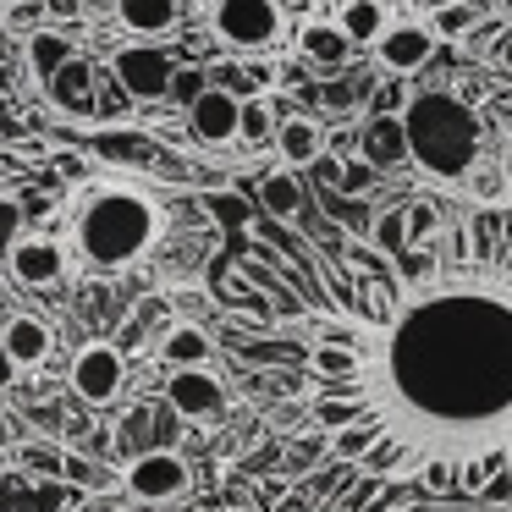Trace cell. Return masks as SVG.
Masks as SVG:
<instances>
[{"label":"cell","mask_w":512,"mask_h":512,"mask_svg":"<svg viewBox=\"0 0 512 512\" xmlns=\"http://www.w3.org/2000/svg\"><path fill=\"white\" fill-rule=\"evenodd\" d=\"M292 281L314 292L309 413L342 463L441 496L512 468V210L435 226L397 265L353 248Z\"/></svg>","instance_id":"cell-1"},{"label":"cell","mask_w":512,"mask_h":512,"mask_svg":"<svg viewBox=\"0 0 512 512\" xmlns=\"http://www.w3.org/2000/svg\"><path fill=\"white\" fill-rule=\"evenodd\" d=\"M166 232V210L149 188L133 182H100L83 193L78 215H72V243H78L83 265L94 270H127L149 254Z\"/></svg>","instance_id":"cell-2"},{"label":"cell","mask_w":512,"mask_h":512,"mask_svg":"<svg viewBox=\"0 0 512 512\" xmlns=\"http://www.w3.org/2000/svg\"><path fill=\"white\" fill-rule=\"evenodd\" d=\"M408 155L430 182H463L485 149L479 111L452 89H424L408 100Z\"/></svg>","instance_id":"cell-3"},{"label":"cell","mask_w":512,"mask_h":512,"mask_svg":"<svg viewBox=\"0 0 512 512\" xmlns=\"http://www.w3.org/2000/svg\"><path fill=\"white\" fill-rule=\"evenodd\" d=\"M237 512H430V507L413 496L408 479H380L336 457L331 468L265 490L254 507H237Z\"/></svg>","instance_id":"cell-4"},{"label":"cell","mask_w":512,"mask_h":512,"mask_svg":"<svg viewBox=\"0 0 512 512\" xmlns=\"http://www.w3.org/2000/svg\"><path fill=\"white\" fill-rule=\"evenodd\" d=\"M215 39L226 50H270L281 45V6L276 0H204Z\"/></svg>","instance_id":"cell-5"},{"label":"cell","mask_w":512,"mask_h":512,"mask_svg":"<svg viewBox=\"0 0 512 512\" xmlns=\"http://www.w3.org/2000/svg\"><path fill=\"white\" fill-rule=\"evenodd\" d=\"M127 490H133L138 501H182L188 496V485H193V474H188V463H182L171 446H155V452H138L133 463H127Z\"/></svg>","instance_id":"cell-6"},{"label":"cell","mask_w":512,"mask_h":512,"mask_svg":"<svg viewBox=\"0 0 512 512\" xmlns=\"http://www.w3.org/2000/svg\"><path fill=\"white\" fill-rule=\"evenodd\" d=\"M111 72L133 100H166L171 78H177V61H171L160 45H122L111 56Z\"/></svg>","instance_id":"cell-7"},{"label":"cell","mask_w":512,"mask_h":512,"mask_svg":"<svg viewBox=\"0 0 512 512\" xmlns=\"http://www.w3.org/2000/svg\"><path fill=\"white\" fill-rule=\"evenodd\" d=\"M122 380H127V364H122V353H116L111 342L78 347V358H72V391H78L83 402L122 397Z\"/></svg>","instance_id":"cell-8"},{"label":"cell","mask_w":512,"mask_h":512,"mask_svg":"<svg viewBox=\"0 0 512 512\" xmlns=\"http://www.w3.org/2000/svg\"><path fill=\"white\" fill-rule=\"evenodd\" d=\"M166 402L182 413V419H221L226 413V386L204 364H182V369H171V380H166Z\"/></svg>","instance_id":"cell-9"},{"label":"cell","mask_w":512,"mask_h":512,"mask_svg":"<svg viewBox=\"0 0 512 512\" xmlns=\"http://www.w3.org/2000/svg\"><path fill=\"white\" fill-rule=\"evenodd\" d=\"M188 127L199 144H232L243 133V100L232 89H204L199 100L188 105Z\"/></svg>","instance_id":"cell-10"},{"label":"cell","mask_w":512,"mask_h":512,"mask_svg":"<svg viewBox=\"0 0 512 512\" xmlns=\"http://www.w3.org/2000/svg\"><path fill=\"white\" fill-rule=\"evenodd\" d=\"M6 270H12L23 287H56V281L67 276V254H61V243H50V237H17L12 254H6Z\"/></svg>","instance_id":"cell-11"},{"label":"cell","mask_w":512,"mask_h":512,"mask_svg":"<svg viewBox=\"0 0 512 512\" xmlns=\"http://www.w3.org/2000/svg\"><path fill=\"white\" fill-rule=\"evenodd\" d=\"M375 50H380V61H386V72H419L424 61H430L435 39H430V28H419V23H397V28L380 34Z\"/></svg>","instance_id":"cell-12"},{"label":"cell","mask_w":512,"mask_h":512,"mask_svg":"<svg viewBox=\"0 0 512 512\" xmlns=\"http://www.w3.org/2000/svg\"><path fill=\"white\" fill-rule=\"evenodd\" d=\"M45 89H50V100H56V111H67V116H89L94 111V67L83 56H72Z\"/></svg>","instance_id":"cell-13"},{"label":"cell","mask_w":512,"mask_h":512,"mask_svg":"<svg viewBox=\"0 0 512 512\" xmlns=\"http://www.w3.org/2000/svg\"><path fill=\"white\" fill-rule=\"evenodd\" d=\"M0 342L12 347V358L28 369V364H45L56 336H50V325L39 320V314H12V320L0 325Z\"/></svg>","instance_id":"cell-14"},{"label":"cell","mask_w":512,"mask_h":512,"mask_svg":"<svg viewBox=\"0 0 512 512\" xmlns=\"http://www.w3.org/2000/svg\"><path fill=\"white\" fill-rule=\"evenodd\" d=\"M116 23L138 39H160L177 28V0H116Z\"/></svg>","instance_id":"cell-15"},{"label":"cell","mask_w":512,"mask_h":512,"mask_svg":"<svg viewBox=\"0 0 512 512\" xmlns=\"http://www.w3.org/2000/svg\"><path fill=\"white\" fill-rule=\"evenodd\" d=\"M61 501H67V490L61 485H34V479L23 474H0V512H56Z\"/></svg>","instance_id":"cell-16"},{"label":"cell","mask_w":512,"mask_h":512,"mask_svg":"<svg viewBox=\"0 0 512 512\" xmlns=\"http://www.w3.org/2000/svg\"><path fill=\"white\" fill-rule=\"evenodd\" d=\"M276 149H281V160H287V166H314V160H320V149H325L320 122H314V116H287V122L276 127Z\"/></svg>","instance_id":"cell-17"},{"label":"cell","mask_w":512,"mask_h":512,"mask_svg":"<svg viewBox=\"0 0 512 512\" xmlns=\"http://www.w3.org/2000/svg\"><path fill=\"white\" fill-rule=\"evenodd\" d=\"M23 56H28V72H34L39 83H50L72 56H78V50H72V39H67V34H56V28H39V34H28Z\"/></svg>","instance_id":"cell-18"},{"label":"cell","mask_w":512,"mask_h":512,"mask_svg":"<svg viewBox=\"0 0 512 512\" xmlns=\"http://www.w3.org/2000/svg\"><path fill=\"white\" fill-rule=\"evenodd\" d=\"M402 155H408V122H402V116H375V122L364 127V160L397 166Z\"/></svg>","instance_id":"cell-19"},{"label":"cell","mask_w":512,"mask_h":512,"mask_svg":"<svg viewBox=\"0 0 512 512\" xmlns=\"http://www.w3.org/2000/svg\"><path fill=\"white\" fill-rule=\"evenodd\" d=\"M336 23H342V34L353 39V45H380V34L391 28V17H386L380 0H342Z\"/></svg>","instance_id":"cell-20"},{"label":"cell","mask_w":512,"mask_h":512,"mask_svg":"<svg viewBox=\"0 0 512 512\" xmlns=\"http://www.w3.org/2000/svg\"><path fill=\"white\" fill-rule=\"evenodd\" d=\"M347 45H353V39L342 34V23H336V28H325V23H309V28L298 34V50L314 61V67H325V72H336V67H342Z\"/></svg>","instance_id":"cell-21"},{"label":"cell","mask_w":512,"mask_h":512,"mask_svg":"<svg viewBox=\"0 0 512 512\" xmlns=\"http://www.w3.org/2000/svg\"><path fill=\"white\" fill-rule=\"evenodd\" d=\"M160 358H166L171 369H182V364H210V336H204L199 325H171L166 342H160Z\"/></svg>","instance_id":"cell-22"},{"label":"cell","mask_w":512,"mask_h":512,"mask_svg":"<svg viewBox=\"0 0 512 512\" xmlns=\"http://www.w3.org/2000/svg\"><path fill=\"white\" fill-rule=\"evenodd\" d=\"M94 149H100V160H127V166H144L155 155V144L144 133H105V138H94Z\"/></svg>","instance_id":"cell-23"},{"label":"cell","mask_w":512,"mask_h":512,"mask_svg":"<svg viewBox=\"0 0 512 512\" xmlns=\"http://www.w3.org/2000/svg\"><path fill=\"white\" fill-rule=\"evenodd\" d=\"M265 210L281 215V221H287V215H298L303 210V188L292 177H270L265 182Z\"/></svg>","instance_id":"cell-24"},{"label":"cell","mask_w":512,"mask_h":512,"mask_svg":"<svg viewBox=\"0 0 512 512\" xmlns=\"http://www.w3.org/2000/svg\"><path fill=\"white\" fill-rule=\"evenodd\" d=\"M204 89H210V83H204V72H199V67H177V78H171V94H166V100H177V105H193Z\"/></svg>","instance_id":"cell-25"},{"label":"cell","mask_w":512,"mask_h":512,"mask_svg":"<svg viewBox=\"0 0 512 512\" xmlns=\"http://www.w3.org/2000/svg\"><path fill=\"white\" fill-rule=\"evenodd\" d=\"M17 237H23V204H17V199H0V259L12 254Z\"/></svg>","instance_id":"cell-26"},{"label":"cell","mask_w":512,"mask_h":512,"mask_svg":"<svg viewBox=\"0 0 512 512\" xmlns=\"http://www.w3.org/2000/svg\"><path fill=\"white\" fill-rule=\"evenodd\" d=\"M402 226H408V215H386V221H380V248H386V254H402V243H408V232H402Z\"/></svg>","instance_id":"cell-27"},{"label":"cell","mask_w":512,"mask_h":512,"mask_svg":"<svg viewBox=\"0 0 512 512\" xmlns=\"http://www.w3.org/2000/svg\"><path fill=\"white\" fill-rule=\"evenodd\" d=\"M243 133H248V138H265V133H270L265 105H243Z\"/></svg>","instance_id":"cell-28"},{"label":"cell","mask_w":512,"mask_h":512,"mask_svg":"<svg viewBox=\"0 0 512 512\" xmlns=\"http://www.w3.org/2000/svg\"><path fill=\"white\" fill-rule=\"evenodd\" d=\"M210 210L221 215L226 226H243V204H237V199H210Z\"/></svg>","instance_id":"cell-29"},{"label":"cell","mask_w":512,"mask_h":512,"mask_svg":"<svg viewBox=\"0 0 512 512\" xmlns=\"http://www.w3.org/2000/svg\"><path fill=\"white\" fill-rule=\"evenodd\" d=\"M17 369H23V364H17V358H12V347L0 342V391H6V386H12V380H17Z\"/></svg>","instance_id":"cell-30"},{"label":"cell","mask_w":512,"mask_h":512,"mask_svg":"<svg viewBox=\"0 0 512 512\" xmlns=\"http://www.w3.org/2000/svg\"><path fill=\"white\" fill-rule=\"evenodd\" d=\"M501 182H507V188H512V149H507V155H501Z\"/></svg>","instance_id":"cell-31"},{"label":"cell","mask_w":512,"mask_h":512,"mask_svg":"<svg viewBox=\"0 0 512 512\" xmlns=\"http://www.w3.org/2000/svg\"><path fill=\"white\" fill-rule=\"evenodd\" d=\"M0 474H6V446H0Z\"/></svg>","instance_id":"cell-32"}]
</instances>
